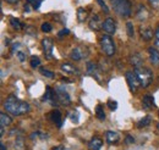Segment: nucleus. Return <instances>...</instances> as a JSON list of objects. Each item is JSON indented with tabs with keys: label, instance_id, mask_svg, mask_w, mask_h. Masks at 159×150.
Returning a JSON list of instances; mask_svg holds the SVG:
<instances>
[{
	"label": "nucleus",
	"instance_id": "10",
	"mask_svg": "<svg viewBox=\"0 0 159 150\" xmlns=\"http://www.w3.org/2000/svg\"><path fill=\"white\" fill-rule=\"evenodd\" d=\"M88 26H89V28H91L92 31H96V32L100 31V29L103 28V22L100 21L99 15H93L92 19L89 20Z\"/></svg>",
	"mask_w": 159,
	"mask_h": 150
},
{
	"label": "nucleus",
	"instance_id": "39",
	"mask_svg": "<svg viewBox=\"0 0 159 150\" xmlns=\"http://www.w3.org/2000/svg\"><path fill=\"white\" fill-rule=\"evenodd\" d=\"M16 55H17V57H19V60H20L21 62H23V61L26 60V54H23L22 51H17Z\"/></svg>",
	"mask_w": 159,
	"mask_h": 150
},
{
	"label": "nucleus",
	"instance_id": "37",
	"mask_svg": "<svg viewBox=\"0 0 159 150\" xmlns=\"http://www.w3.org/2000/svg\"><path fill=\"white\" fill-rule=\"evenodd\" d=\"M148 2L153 9H159V0H148Z\"/></svg>",
	"mask_w": 159,
	"mask_h": 150
},
{
	"label": "nucleus",
	"instance_id": "13",
	"mask_svg": "<svg viewBox=\"0 0 159 150\" xmlns=\"http://www.w3.org/2000/svg\"><path fill=\"white\" fill-rule=\"evenodd\" d=\"M136 17L139 21H146L149 19V11L146 9V6L139 5L137 6V11H136Z\"/></svg>",
	"mask_w": 159,
	"mask_h": 150
},
{
	"label": "nucleus",
	"instance_id": "24",
	"mask_svg": "<svg viewBox=\"0 0 159 150\" xmlns=\"http://www.w3.org/2000/svg\"><path fill=\"white\" fill-rule=\"evenodd\" d=\"M14 148L16 150H23L25 149V142H23V138L22 137H16L15 142H14Z\"/></svg>",
	"mask_w": 159,
	"mask_h": 150
},
{
	"label": "nucleus",
	"instance_id": "8",
	"mask_svg": "<svg viewBox=\"0 0 159 150\" xmlns=\"http://www.w3.org/2000/svg\"><path fill=\"white\" fill-rule=\"evenodd\" d=\"M42 46H43V50H44V55L47 59H53V40L50 38H44L42 40Z\"/></svg>",
	"mask_w": 159,
	"mask_h": 150
},
{
	"label": "nucleus",
	"instance_id": "19",
	"mask_svg": "<svg viewBox=\"0 0 159 150\" xmlns=\"http://www.w3.org/2000/svg\"><path fill=\"white\" fill-rule=\"evenodd\" d=\"M105 138H107V142H108L109 144H114V143L119 142L120 135H119V133H118V132L108 131L107 133H105Z\"/></svg>",
	"mask_w": 159,
	"mask_h": 150
},
{
	"label": "nucleus",
	"instance_id": "7",
	"mask_svg": "<svg viewBox=\"0 0 159 150\" xmlns=\"http://www.w3.org/2000/svg\"><path fill=\"white\" fill-rule=\"evenodd\" d=\"M42 100H44V101L49 103L52 106H57V105L59 104L55 90H53V88H52V87H49V86H47V88H45V94L43 95Z\"/></svg>",
	"mask_w": 159,
	"mask_h": 150
},
{
	"label": "nucleus",
	"instance_id": "5",
	"mask_svg": "<svg viewBox=\"0 0 159 150\" xmlns=\"http://www.w3.org/2000/svg\"><path fill=\"white\" fill-rule=\"evenodd\" d=\"M125 77H126V82H127V84H129V88H130L131 93L137 92V89L141 87V82H139L136 72H135V71H127V72L125 73Z\"/></svg>",
	"mask_w": 159,
	"mask_h": 150
},
{
	"label": "nucleus",
	"instance_id": "25",
	"mask_svg": "<svg viewBox=\"0 0 159 150\" xmlns=\"http://www.w3.org/2000/svg\"><path fill=\"white\" fill-rule=\"evenodd\" d=\"M151 122H152V117H151V116H146V117H143V118L139 121V123H137V127H139V128L147 127V126H148Z\"/></svg>",
	"mask_w": 159,
	"mask_h": 150
},
{
	"label": "nucleus",
	"instance_id": "29",
	"mask_svg": "<svg viewBox=\"0 0 159 150\" xmlns=\"http://www.w3.org/2000/svg\"><path fill=\"white\" fill-rule=\"evenodd\" d=\"M42 2H43V0H27V4L28 5H32V7L34 10H38L39 9Z\"/></svg>",
	"mask_w": 159,
	"mask_h": 150
},
{
	"label": "nucleus",
	"instance_id": "38",
	"mask_svg": "<svg viewBox=\"0 0 159 150\" xmlns=\"http://www.w3.org/2000/svg\"><path fill=\"white\" fill-rule=\"evenodd\" d=\"M69 33H70V31H69L67 28H64V29H61L59 33H58V37L62 38V37H65V36H67Z\"/></svg>",
	"mask_w": 159,
	"mask_h": 150
},
{
	"label": "nucleus",
	"instance_id": "34",
	"mask_svg": "<svg viewBox=\"0 0 159 150\" xmlns=\"http://www.w3.org/2000/svg\"><path fill=\"white\" fill-rule=\"evenodd\" d=\"M97 2H98V5L100 6V9L105 12V14H109V9H108V6H107V4L103 1V0H97Z\"/></svg>",
	"mask_w": 159,
	"mask_h": 150
},
{
	"label": "nucleus",
	"instance_id": "15",
	"mask_svg": "<svg viewBox=\"0 0 159 150\" xmlns=\"http://www.w3.org/2000/svg\"><path fill=\"white\" fill-rule=\"evenodd\" d=\"M148 55H149L151 62H152L154 66H159V51L158 50H157L156 48L151 46V48H148Z\"/></svg>",
	"mask_w": 159,
	"mask_h": 150
},
{
	"label": "nucleus",
	"instance_id": "11",
	"mask_svg": "<svg viewBox=\"0 0 159 150\" xmlns=\"http://www.w3.org/2000/svg\"><path fill=\"white\" fill-rule=\"evenodd\" d=\"M139 33H141V37L143 40H146V42H149L153 36H154V32H153V29L151 28V27H147V26H141V28H139Z\"/></svg>",
	"mask_w": 159,
	"mask_h": 150
},
{
	"label": "nucleus",
	"instance_id": "9",
	"mask_svg": "<svg viewBox=\"0 0 159 150\" xmlns=\"http://www.w3.org/2000/svg\"><path fill=\"white\" fill-rule=\"evenodd\" d=\"M103 29H104V32H105L107 34H109V36L114 34L115 31H116V23H115V21L111 19V17L105 19L104 22H103Z\"/></svg>",
	"mask_w": 159,
	"mask_h": 150
},
{
	"label": "nucleus",
	"instance_id": "21",
	"mask_svg": "<svg viewBox=\"0 0 159 150\" xmlns=\"http://www.w3.org/2000/svg\"><path fill=\"white\" fill-rule=\"evenodd\" d=\"M142 105L144 109H152L154 108V98L152 95H144L142 99Z\"/></svg>",
	"mask_w": 159,
	"mask_h": 150
},
{
	"label": "nucleus",
	"instance_id": "2",
	"mask_svg": "<svg viewBox=\"0 0 159 150\" xmlns=\"http://www.w3.org/2000/svg\"><path fill=\"white\" fill-rule=\"evenodd\" d=\"M114 11L121 17H130L132 14V5L130 0H111Z\"/></svg>",
	"mask_w": 159,
	"mask_h": 150
},
{
	"label": "nucleus",
	"instance_id": "31",
	"mask_svg": "<svg viewBox=\"0 0 159 150\" xmlns=\"http://www.w3.org/2000/svg\"><path fill=\"white\" fill-rule=\"evenodd\" d=\"M40 73L43 76H45V77H48V78H50V79H53L55 75L52 72V71H49V70H47V68H40Z\"/></svg>",
	"mask_w": 159,
	"mask_h": 150
},
{
	"label": "nucleus",
	"instance_id": "16",
	"mask_svg": "<svg viewBox=\"0 0 159 150\" xmlns=\"http://www.w3.org/2000/svg\"><path fill=\"white\" fill-rule=\"evenodd\" d=\"M60 67H61V70L65 73H69V75H79V70L74 65H71L70 62H64V64H61Z\"/></svg>",
	"mask_w": 159,
	"mask_h": 150
},
{
	"label": "nucleus",
	"instance_id": "43",
	"mask_svg": "<svg viewBox=\"0 0 159 150\" xmlns=\"http://www.w3.org/2000/svg\"><path fill=\"white\" fill-rule=\"evenodd\" d=\"M6 2H9V4H16V2H19L20 0H5Z\"/></svg>",
	"mask_w": 159,
	"mask_h": 150
},
{
	"label": "nucleus",
	"instance_id": "33",
	"mask_svg": "<svg viewBox=\"0 0 159 150\" xmlns=\"http://www.w3.org/2000/svg\"><path fill=\"white\" fill-rule=\"evenodd\" d=\"M40 28H42V31H43V32L49 33V32L52 31V28H53V27H52V24H50L49 22H44V23H42V27H40Z\"/></svg>",
	"mask_w": 159,
	"mask_h": 150
},
{
	"label": "nucleus",
	"instance_id": "30",
	"mask_svg": "<svg viewBox=\"0 0 159 150\" xmlns=\"http://www.w3.org/2000/svg\"><path fill=\"white\" fill-rule=\"evenodd\" d=\"M69 117H70V120H71L74 123H79V121H80L79 111H71V113H69Z\"/></svg>",
	"mask_w": 159,
	"mask_h": 150
},
{
	"label": "nucleus",
	"instance_id": "35",
	"mask_svg": "<svg viewBox=\"0 0 159 150\" xmlns=\"http://www.w3.org/2000/svg\"><path fill=\"white\" fill-rule=\"evenodd\" d=\"M108 108L110 109V110H116L118 109V103L115 101V100H108Z\"/></svg>",
	"mask_w": 159,
	"mask_h": 150
},
{
	"label": "nucleus",
	"instance_id": "36",
	"mask_svg": "<svg viewBox=\"0 0 159 150\" xmlns=\"http://www.w3.org/2000/svg\"><path fill=\"white\" fill-rule=\"evenodd\" d=\"M154 40H156V46L159 49V26L154 31Z\"/></svg>",
	"mask_w": 159,
	"mask_h": 150
},
{
	"label": "nucleus",
	"instance_id": "6",
	"mask_svg": "<svg viewBox=\"0 0 159 150\" xmlns=\"http://www.w3.org/2000/svg\"><path fill=\"white\" fill-rule=\"evenodd\" d=\"M55 93H57V98H58L59 104L64 105V106L70 105L71 98H70V95H69V93L66 92V89H65L64 87H58V88L55 89Z\"/></svg>",
	"mask_w": 159,
	"mask_h": 150
},
{
	"label": "nucleus",
	"instance_id": "17",
	"mask_svg": "<svg viewBox=\"0 0 159 150\" xmlns=\"http://www.w3.org/2000/svg\"><path fill=\"white\" fill-rule=\"evenodd\" d=\"M87 56V54H84L83 53V49L82 48H75L72 51H71V54H70V57L74 60V61H80V60H82L83 57Z\"/></svg>",
	"mask_w": 159,
	"mask_h": 150
},
{
	"label": "nucleus",
	"instance_id": "27",
	"mask_svg": "<svg viewBox=\"0 0 159 150\" xmlns=\"http://www.w3.org/2000/svg\"><path fill=\"white\" fill-rule=\"evenodd\" d=\"M96 116H97V118L100 120V121H104L105 120V113H104V110H103V106L102 105H98L96 108Z\"/></svg>",
	"mask_w": 159,
	"mask_h": 150
},
{
	"label": "nucleus",
	"instance_id": "23",
	"mask_svg": "<svg viewBox=\"0 0 159 150\" xmlns=\"http://www.w3.org/2000/svg\"><path fill=\"white\" fill-rule=\"evenodd\" d=\"M10 24H11V27H12L14 29H16V31H21V29L23 28V24L20 22V20L15 19V17H11V19H10Z\"/></svg>",
	"mask_w": 159,
	"mask_h": 150
},
{
	"label": "nucleus",
	"instance_id": "12",
	"mask_svg": "<svg viewBox=\"0 0 159 150\" xmlns=\"http://www.w3.org/2000/svg\"><path fill=\"white\" fill-rule=\"evenodd\" d=\"M129 62L136 68V67H141V66H143V59L142 56L139 55V53H134V54H131L130 56H129Z\"/></svg>",
	"mask_w": 159,
	"mask_h": 150
},
{
	"label": "nucleus",
	"instance_id": "26",
	"mask_svg": "<svg viewBox=\"0 0 159 150\" xmlns=\"http://www.w3.org/2000/svg\"><path fill=\"white\" fill-rule=\"evenodd\" d=\"M77 20H79L80 22H84L87 20V11L84 9L80 7L79 10H77Z\"/></svg>",
	"mask_w": 159,
	"mask_h": 150
},
{
	"label": "nucleus",
	"instance_id": "4",
	"mask_svg": "<svg viewBox=\"0 0 159 150\" xmlns=\"http://www.w3.org/2000/svg\"><path fill=\"white\" fill-rule=\"evenodd\" d=\"M100 48L103 50V53L107 56H113L115 54V43L113 40V38L109 34H104L100 38Z\"/></svg>",
	"mask_w": 159,
	"mask_h": 150
},
{
	"label": "nucleus",
	"instance_id": "40",
	"mask_svg": "<svg viewBox=\"0 0 159 150\" xmlns=\"http://www.w3.org/2000/svg\"><path fill=\"white\" fill-rule=\"evenodd\" d=\"M19 48H20V43H14V44H12V48H11V53L14 54Z\"/></svg>",
	"mask_w": 159,
	"mask_h": 150
},
{
	"label": "nucleus",
	"instance_id": "1",
	"mask_svg": "<svg viewBox=\"0 0 159 150\" xmlns=\"http://www.w3.org/2000/svg\"><path fill=\"white\" fill-rule=\"evenodd\" d=\"M4 108L6 110V113H10L14 116H21V115H25V113H30L31 110V106L27 101H23L20 100L16 95L11 94L9 95L5 101H4Z\"/></svg>",
	"mask_w": 159,
	"mask_h": 150
},
{
	"label": "nucleus",
	"instance_id": "14",
	"mask_svg": "<svg viewBox=\"0 0 159 150\" xmlns=\"http://www.w3.org/2000/svg\"><path fill=\"white\" fill-rule=\"evenodd\" d=\"M50 121L53 122V123H55L58 127H61L62 126V117H61V113H60L58 109H55V110H53L52 113H50Z\"/></svg>",
	"mask_w": 159,
	"mask_h": 150
},
{
	"label": "nucleus",
	"instance_id": "3",
	"mask_svg": "<svg viewBox=\"0 0 159 150\" xmlns=\"http://www.w3.org/2000/svg\"><path fill=\"white\" fill-rule=\"evenodd\" d=\"M135 72L139 77V82H141V87L143 88H148L153 81V72L144 67V66H141V67H136L135 68Z\"/></svg>",
	"mask_w": 159,
	"mask_h": 150
},
{
	"label": "nucleus",
	"instance_id": "32",
	"mask_svg": "<svg viewBox=\"0 0 159 150\" xmlns=\"http://www.w3.org/2000/svg\"><path fill=\"white\" fill-rule=\"evenodd\" d=\"M31 66H32L33 68L39 67V66H40V60L37 56H32V57H31Z\"/></svg>",
	"mask_w": 159,
	"mask_h": 150
},
{
	"label": "nucleus",
	"instance_id": "42",
	"mask_svg": "<svg viewBox=\"0 0 159 150\" xmlns=\"http://www.w3.org/2000/svg\"><path fill=\"white\" fill-rule=\"evenodd\" d=\"M52 150H65V148H64V145H59V147H55V148H53Z\"/></svg>",
	"mask_w": 159,
	"mask_h": 150
},
{
	"label": "nucleus",
	"instance_id": "22",
	"mask_svg": "<svg viewBox=\"0 0 159 150\" xmlns=\"http://www.w3.org/2000/svg\"><path fill=\"white\" fill-rule=\"evenodd\" d=\"M0 121H1V126L2 127H7L11 125L12 122V118L5 113H0Z\"/></svg>",
	"mask_w": 159,
	"mask_h": 150
},
{
	"label": "nucleus",
	"instance_id": "20",
	"mask_svg": "<svg viewBox=\"0 0 159 150\" xmlns=\"http://www.w3.org/2000/svg\"><path fill=\"white\" fill-rule=\"evenodd\" d=\"M102 145H103V142L98 137H93L88 143V148L91 150H99L102 148Z\"/></svg>",
	"mask_w": 159,
	"mask_h": 150
},
{
	"label": "nucleus",
	"instance_id": "44",
	"mask_svg": "<svg viewBox=\"0 0 159 150\" xmlns=\"http://www.w3.org/2000/svg\"><path fill=\"white\" fill-rule=\"evenodd\" d=\"M4 132H5V127H2V126H1V128H0V137H2V135H4Z\"/></svg>",
	"mask_w": 159,
	"mask_h": 150
},
{
	"label": "nucleus",
	"instance_id": "18",
	"mask_svg": "<svg viewBox=\"0 0 159 150\" xmlns=\"http://www.w3.org/2000/svg\"><path fill=\"white\" fill-rule=\"evenodd\" d=\"M87 72L91 76H93L96 79H99V68L94 62H88L87 64Z\"/></svg>",
	"mask_w": 159,
	"mask_h": 150
},
{
	"label": "nucleus",
	"instance_id": "45",
	"mask_svg": "<svg viewBox=\"0 0 159 150\" xmlns=\"http://www.w3.org/2000/svg\"><path fill=\"white\" fill-rule=\"evenodd\" d=\"M0 150H6V147L4 143H0Z\"/></svg>",
	"mask_w": 159,
	"mask_h": 150
},
{
	"label": "nucleus",
	"instance_id": "28",
	"mask_svg": "<svg viewBox=\"0 0 159 150\" xmlns=\"http://www.w3.org/2000/svg\"><path fill=\"white\" fill-rule=\"evenodd\" d=\"M126 29H127V34L130 38L135 37V28H134V23L132 22H127L126 23Z\"/></svg>",
	"mask_w": 159,
	"mask_h": 150
},
{
	"label": "nucleus",
	"instance_id": "41",
	"mask_svg": "<svg viewBox=\"0 0 159 150\" xmlns=\"http://www.w3.org/2000/svg\"><path fill=\"white\" fill-rule=\"evenodd\" d=\"M134 142H135V139H134L131 135H127V137H126V143H127V144H131V143H134Z\"/></svg>",
	"mask_w": 159,
	"mask_h": 150
}]
</instances>
